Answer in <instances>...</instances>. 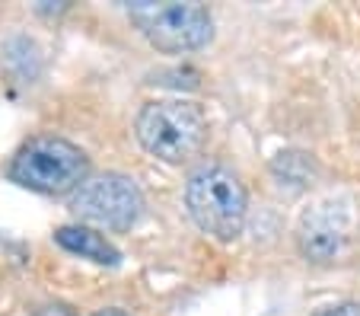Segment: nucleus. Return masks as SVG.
Wrapping results in <instances>:
<instances>
[{
    "label": "nucleus",
    "mask_w": 360,
    "mask_h": 316,
    "mask_svg": "<svg viewBox=\"0 0 360 316\" xmlns=\"http://www.w3.org/2000/svg\"><path fill=\"white\" fill-rule=\"evenodd\" d=\"M185 205L198 230L220 243H230L245 227V186L224 163H204L185 182Z\"/></svg>",
    "instance_id": "f257e3e1"
},
{
    "label": "nucleus",
    "mask_w": 360,
    "mask_h": 316,
    "mask_svg": "<svg viewBox=\"0 0 360 316\" xmlns=\"http://www.w3.org/2000/svg\"><path fill=\"white\" fill-rule=\"evenodd\" d=\"M10 179L16 186L41 195H68L89 179V157L70 141L39 134L13 153Z\"/></svg>",
    "instance_id": "f03ea898"
},
{
    "label": "nucleus",
    "mask_w": 360,
    "mask_h": 316,
    "mask_svg": "<svg viewBox=\"0 0 360 316\" xmlns=\"http://www.w3.org/2000/svg\"><path fill=\"white\" fill-rule=\"evenodd\" d=\"M134 131L147 153L166 163H182L201 151L207 138V118L191 99H153L137 112Z\"/></svg>",
    "instance_id": "7ed1b4c3"
},
{
    "label": "nucleus",
    "mask_w": 360,
    "mask_h": 316,
    "mask_svg": "<svg viewBox=\"0 0 360 316\" xmlns=\"http://www.w3.org/2000/svg\"><path fill=\"white\" fill-rule=\"evenodd\" d=\"M131 20L141 26L147 42L163 55H185L207 45L214 35V23L201 4H131Z\"/></svg>",
    "instance_id": "20e7f679"
},
{
    "label": "nucleus",
    "mask_w": 360,
    "mask_h": 316,
    "mask_svg": "<svg viewBox=\"0 0 360 316\" xmlns=\"http://www.w3.org/2000/svg\"><path fill=\"white\" fill-rule=\"evenodd\" d=\"M70 211L93 227L122 234L137 224L143 211V195L137 182L122 172H99L89 176L70 198Z\"/></svg>",
    "instance_id": "39448f33"
},
{
    "label": "nucleus",
    "mask_w": 360,
    "mask_h": 316,
    "mask_svg": "<svg viewBox=\"0 0 360 316\" xmlns=\"http://www.w3.org/2000/svg\"><path fill=\"white\" fill-rule=\"evenodd\" d=\"M300 253L309 262H328L338 255L341 243H345V217L335 214L328 205L316 208V211H306L300 220Z\"/></svg>",
    "instance_id": "423d86ee"
},
{
    "label": "nucleus",
    "mask_w": 360,
    "mask_h": 316,
    "mask_svg": "<svg viewBox=\"0 0 360 316\" xmlns=\"http://www.w3.org/2000/svg\"><path fill=\"white\" fill-rule=\"evenodd\" d=\"M55 243L68 253L80 255V259H89L96 265H118L122 262V253L112 246L102 234H96L93 227H83V224H74V227H58L55 230Z\"/></svg>",
    "instance_id": "0eeeda50"
},
{
    "label": "nucleus",
    "mask_w": 360,
    "mask_h": 316,
    "mask_svg": "<svg viewBox=\"0 0 360 316\" xmlns=\"http://www.w3.org/2000/svg\"><path fill=\"white\" fill-rule=\"evenodd\" d=\"M316 316H360V303L347 301V303H335V307H326Z\"/></svg>",
    "instance_id": "6e6552de"
},
{
    "label": "nucleus",
    "mask_w": 360,
    "mask_h": 316,
    "mask_svg": "<svg viewBox=\"0 0 360 316\" xmlns=\"http://www.w3.org/2000/svg\"><path fill=\"white\" fill-rule=\"evenodd\" d=\"M39 316H77L70 307H64V303H51V307L39 310Z\"/></svg>",
    "instance_id": "1a4fd4ad"
},
{
    "label": "nucleus",
    "mask_w": 360,
    "mask_h": 316,
    "mask_svg": "<svg viewBox=\"0 0 360 316\" xmlns=\"http://www.w3.org/2000/svg\"><path fill=\"white\" fill-rule=\"evenodd\" d=\"M96 316H128L124 310H118V307H105V310H99Z\"/></svg>",
    "instance_id": "9d476101"
}]
</instances>
